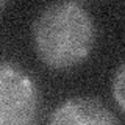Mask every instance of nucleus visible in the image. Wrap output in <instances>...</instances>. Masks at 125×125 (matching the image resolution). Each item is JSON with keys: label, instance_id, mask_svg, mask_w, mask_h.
Returning <instances> with one entry per match:
<instances>
[{"label": "nucleus", "instance_id": "obj_5", "mask_svg": "<svg viewBox=\"0 0 125 125\" xmlns=\"http://www.w3.org/2000/svg\"><path fill=\"white\" fill-rule=\"evenodd\" d=\"M6 2H8V0H0V11H2V8L6 5Z\"/></svg>", "mask_w": 125, "mask_h": 125}, {"label": "nucleus", "instance_id": "obj_3", "mask_svg": "<svg viewBox=\"0 0 125 125\" xmlns=\"http://www.w3.org/2000/svg\"><path fill=\"white\" fill-rule=\"evenodd\" d=\"M50 124H100L117 125L120 119L109 109L103 102L94 97H73L58 105L49 117Z\"/></svg>", "mask_w": 125, "mask_h": 125}, {"label": "nucleus", "instance_id": "obj_1", "mask_svg": "<svg viewBox=\"0 0 125 125\" xmlns=\"http://www.w3.org/2000/svg\"><path fill=\"white\" fill-rule=\"evenodd\" d=\"M31 36L42 64L53 70H67L89 58L95 44V25L78 3L58 2L38 16Z\"/></svg>", "mask_w": 125, "mask_h": 125}, {"label": "nucleus", "instance_id": "obj_4", "mask_svg": "<svg viewBox=\"0 0 125 125\" xmlns=\"http://www.w3.org/2000/svg\"><path fill=\"white\" fill-rule=\"evenodd\" d=\"M124 64L119 66V69H117L116 72V77L114 80H113V95H114L116 99V103L117 106H119L120 113H124L125 109V100H124Z\"/></svg>", "mask_w": 125, "mask_h": 125}, {"label": "nucleus", "instance_id": "obj_2", "mask_svg": "<svg viewBox=\"0 0 125 125\" xmlns=\"http://www.w3.org/2000/svg\"><path fill=\"white\" fill-rule=\"evenodd\" d=\"M39 89L22 67L0 60V125L33 124L39 111Z\"/></svg>", "mask_w": 125, "mask_h": 125}]
</instances>
